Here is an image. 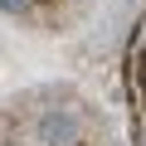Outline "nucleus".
<instances>
[{
  "mask_svg": "<svg viewBox=\"0 0 146 146\" xmlns=\"http://www.w3.org/2000/svg\"><path fill=\"white\" fill-rule=\"evenodd\" d=\"M34 141L39 146H73L78 141V112L73 107H49L34 127Z\"/></svg>",
  "mask_w": 146,
  "mask_h": 146,
  "instance_id": "f257e3e1",
  "label": "nucleus"
},
{
  "mask_svg": "<svg viewBox=\"0 0 146 146\" xmlns=\"http://www.w3.org/2000/svg\"><path fill=\"white\" fill-rule=\"evenodd\" d=\"M25 5H29V0H5V10H10V15H20Z\"/></svg>",
  "mask_w": 146,
  "mask_h": 146,
  "instance_id": "f03ea898",
  "label": "nucleus"
}]
</instances>
